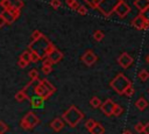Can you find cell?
<instances>
[{
    "label": "cell",
    "mask_w": 149,
    "mask_h": 134,
    "mask_svg": "<svg viewBox=\"0 0 149 134\" xmlns=\"http://www.w3.org/2000/svg\"><path fill=\"white\" fill-rule=\"evenodd\" d=\"M54 48L55 45L44 35L37 40H31V42L28 44V50L37 54L41 57V59H44L45 57H48V55Z\"/></svg>",
    "instance_id": "obj_1"
},
{
    "label": "cell",
    "mask_w": 149,
    "mask_h": 134,
    "mask_svg": "<svg viewBox=\"0 0 149 134\" xmlns=\"http://www.w3.org/2000/svg\"><path fill=\"white\" fill-rule=\"evenodd\" d=\"M84 113L76 107L74 105H71L63 114H62V119L65 121V124H68L70 127H76L83 119H84Z\"/></svg>",
    "instance_id": "obj_2"
},
{
    "label": "cell",
    "mask_w": 149,
    "mask_h": 134,
    "mask_svg": "<svg viewBox=\"0 0 149 134\" xmlns=\"http://www.w3.org/2000/svg\"><path fill=\"white\" fill-rule=\"evenodd\" d=\"M130 85H133L132 82H130V79L127 78L126 75H123V73H121V72L118 73V75L109 82V86L113 89V91H115V92H116L118 94H120V96H123L126 89H127L128 86H130Z\"/></svg>",
    "instance_id": "obj_3"
},
{
    "label": "cell",
    "mask_w": 149,
    "mask_h": 134,
    "mask_svg": "<svg viewBox=\"0 0 149 134\" xmlns=\"http://www.w3.org/2000/svg\"><path fill=\"white\" fill-rule=\"evenodd\" d=\"M40 124V118L37 117V114L33 111H29L27 112L23 118L21 119L20 121V126L24 129V131H30L33 129L34 127H36L37 125Z\"/></svg>",
    "instance_id": "obj_4"
},
{
    "label": "cell",
    "mask_w": 149,
    "mask_h": 134,
    "mask_svg": "<svg viewBox=\"0 0 149 134\" xmlns=\"http://www.w3.org/2000/svg\"><path fill=\"white\" fill-rule=\"evenodd\" d=\"M120 0H100L99 3H98V7L97 9L105 16V17H109L114 10H115V7L116 5L119 3Z\"/></svg>",
    "instance_id": "obj_5"
},
{
    "label": "cell",
    "mask_w": 149,
    "mask_h": 134,
    "mask_svg": "<svg viewBox=\"0 0 149 134\" xmlns=\"http://www.w3.org/2000/svg\"><path fill=\"white\" fill-rule=\"evenodd\" d=\"M130 24H132V27H134L137 30H147V29H149V22L141 14L136 15L135 17H133L132 21H130Z\"/></svg>",
    "instance_id": "obj_6"
},
{
    "label": "cell",
    "mask_w": 149,
    "mask_h": 134,
    "mask_svg": "<svg viewBox=\"0 0 149 134\" xmlns=\"http://www.w3.org/2000/svg\"><path fill=\"white\" fill-rule=\"evenodd\" d=\"M114 13H115L119 17L123 19V17H126V16L130 13V6H129L125 0H120L119 3H118L116 7H115Z\"/></svg>",
    "instance_id": "obj_7"
},
{
    "label": "cell",
    "mask_w": 149,
    "mask_h": 134,
    "mask_svg": "<svg viewBox=\"0 0 149 134\" xmlns=\"http://www.w3.org/2000/svg\"><path fill=\"white\" fill-rule=\"evenodd\" d=\"M1 13H2V15L5 16V19L7 21V24H10L20 16L21 10L20 9H15V8H9V9H3Z\"/></svg>",
    "instance_id": "obj_8"
},
{
    "label": "cell",
    "mask_w": 149,
    "mask_h": 134,
    "mask_svg": "<svg viewBox=\"0 0 149 134\" xmlns=\"http://www.w3.org/2000/svg\"><path fill=\"white\" fill-rule=\"evenodd\" d=\"M116 62H118V64L122 68V69H128L132 64H133V62H134V58L128 54V52H122L118 58H116Z\"/></svg>",
    "instance_id": "obj_9"
},
{
    "label": "cell",
    "mask_w": 149,
    "mask_h": 134,
    "mask_svg": "<svg viewBox=\"0 0 149 134\" xmlns=\"http://www.w3.org/2000/svg\"><path fill=\"white\" fill-rule=\"evenodd\" d=\"M34 92H35V94L36 96H38V97H42L44 100H47L52 93L44 86V84L41 82V80H38L37 82V84L35 85V87H34Z\"/></svg>",
    "instance_id": "obj_10"
},
{
    "label": "cell",
    "mask_w": 149,
    "mask_h": 134,
    "mask_svg": "<svg viewBox=\"0 0 149 134\" xmlns=\"http://www.w3.org/2000/svg\"><path fill=\"white\" fill-rule=\"evenodd\" d=\"M81 61H83V63H84L85 65H87V66H92V65L98 61V56H97L91 49H88V50H86V51L83 54V56H81Z\"/></svg>",
    "instance_id": "obj_11"
},
{
    "label": "cell",
    "mask_w": 149,
    "mask_h": 134,
    "mask_svg": "<svg viewBox=\"0 0 149 134\" xmlns=\"http://www.w3.org/2000/svg\"><path fill=\"white\" fill-rule=\"evenodd\" d=\"M114 106H115V103L111 99V98H107L100 106V110L101 112L106 115V117H112L113 115V111H114Z\"/></svg>",
    "instance_id": "obj_12"
},
{
    "label": "cell",
    "mask_w": 149,
    "mask_h": 134,
    "mask_svg": "<svg viewBox=\"0 0 149 134\" xmlns=\"http://www.w3.org/2000/svg\"><path fill=\"white\" fill-rule=\"evenodd\" d=\"M48 57L52 61L54 64H56V63H58V62L62 61V58H63V52H62L59 49H57V48L55 47V48L50 51V54L48 55Z\"/></svg>",
    "instance_id": "obj_13"
},
{
    "label": "cell",
    "mask_w": 149,
    "mask_h": 134,
    "mask_svg": "<svg viewBox=\"0 0 149 134\" xmlns=\"http://www.w3.org/2000/svg\"><path fill=\"white\" fill-rule=\"evenodd\" d=\"M64 125H65V121H64L62 118H55V119L51 120V122H50V127H51L52 131H55V132L62 131L63 127H64Z\"/></svg>",
    "instance_id": "obj_14"
},
{
    "label": "cell",
    "mask_w": 149,
    "mask_h": 134,
    "mask_svg": "<svg viewBox=\"0 0 149 134\" xmlns=\"http://www.w3.org/2000/svg\"><path fill=\"white\" fill-rule=\"evenodd\" d=\"M30 101V105L33 108H42L43 107V104H44V99L42 97H38V96H34L29 99Z\"/></svg>",
    "instance_id": "obj_15"
},
{
    "label": "cell",
    "mask_w": 149,
    "mask_h": 134,
    "mask_svg": "<svg viewBox=\"0 0 149 134\" xmlns=\"http://www.w3.org/2000/svg\"><path fill=\"white\" fill-rule=\"evenodd\" d=\"M135 106H136V108H137L139 111H144V110L149 106V103H148V100H147L144 97H140V98L135 101Z\"/></svg>",
    "instance_id": "obj_16"
},
{
    "label": "cell",
    "mask_w": 149,
    "mask_h": 134,
    "mask_svg": "<svg viewBox=\"0 0 149 134\" xmlns=\"http://www.w3.org/2000/svg\"><path fill=\"white\" fill-rule=\"evenodd\" d=\"M134 6L140 10H144L146 8L149 7V0H134Z\"/></svg>",
    "instance_id": "obj_17"
},
{
    "label": "cell",
    "mask_w": 149,
    "mask_h": 134,
    "mask_svg": "<svg viewBox=\"0 0 149 134\" xmlns=\"http://www.w3.org/2000/svg\"><path fill=\"white\" fill-rule=\"evenodd\" d=\"M27 99H30V98L28 97V93H27L24 90H20V91H17V92L15 93V100H16V101L21 103V101H24V100H27Z\"/></svg>",
    "instance_id": "obj_18"
},
{
    "label": "cell",
    "mask_w": 149,
    "mask_h": 134,
    "mask_svg": "<svg viewBox=\"0 0 149 134\" xmlns=\"http://www.w3.org/2000/svg\"><path fill=\"white\" fill-rule=\"evenodd\" d=\"M91 134H105V127L100 122H95L94 127L90 131Z\"/></svg>",
    "instance_id": "obj_19"
},
{
    "label": "cell",
    "mask_w": 149,
    "mask_h": 134,
    "mask_svg": "<svg viewBox=\"0 0 149 134\" xmlns=\"http://www.w3.org/2000/svg\"><path fill=\"white\" fill-rule=\"evenodd\" d=\"M9 1V8H15V9H22L24 6V2L22 0H8Z\"/></svg>",
    "instance_id": "obj_20"
},
{
    "label": "cell",
    "mask_w": 149,
    "mask_h": 134,
    "mask_svg": "<svg viewBox=\"0 0 149 134\" xmlns=\"http://www.w3.org/2000/svg\"><path fill=\"white\" fill-rule=\"evenodd\" d=\"M137 77L141 82H147L149 79V71L147 69H141L137 73Z\"/></svg>",
    "instance_id": "obj_21"
},
{
    "label": "cell",
    "mask_w": 149,
    "mask_h": 134,
    "mask_svg": "<svg viewBox=\"0 0 149 134\" xmlns=\"http://www.w3.org/2000/svg\"><path fill=\"white\" fill-rule=\"evenodd\" d=\"M101 104H102V103H101L100 98L97 97V96H94V97H92V98L90 99V105H91L93 108H100Z\"/></svg>",
    "instance_id": "obj_22"
},
{
    "label": "cell",
    "mask_w": 149,
    "mask_h": 134,
    "mask_svg": "<svg viewBox=\"0 0 149 134\" xmlns=\"http://www.w3.org/2000/svg\"><path fill=\"white\" fill-rule=\"evenodd\" d=\"M104 37H105V34H104V31H102V30H100V29H97V30L93 33V40H94V41H97V42L102 41V40H104Z\"/></svg>",
    "instance_id": "obj_23"
},
{
    "label": "cell",
    "mask_w": 149,
    "mask_h": 134,
    "mask_svg": "<svg viewBox=\"0 0 149 134\" xmlns=\"http://www.w3.org/2000/svg\"><path fill=\"white\" fill-rule=\"evenodd\" d=\"M40 80L44 84V86H45V87H47L51 93H55V92H56V87H55V86H54V85H52V84H51L47 78H42V79H40Z\"/></svg>",
    "instance_id": "obj_24"
},
{
    "label": "cell",
    "mask_w": 149,
    "mask_h": 134,
    "mask_svg": "<svg viewBox=\"0 0 149 134\" xmlns=\"http://www.w3.org/2000/svg\"><path fill=\"white\" fill-rule=\"evenodd\" d=\"M28 76L30 77V80H34V82H38V80H40V78H38L40 73H38V71H37L36 69H31V70L28 72Z\"/></svg>",
    "instance_id": "obj_25"
},
{
    "label": "cell",
    "mask_w": 149,
    "mask_h": 134,
    "mask_svg": "<svg viewBox=\"0 0 149 134\" xmlns=\"http://www.w3.org/2000/svg\"><path fill=\"white\" fill-rule=\"evenodd\" d=\"M65 3H66L71 9H73V10H77L78 7L80 6V3H79L77 0H65Z\"/></svg>",
    "instance_id": "obj_26"
},
{
    "label": "cell",
    "mask_w": 149,
    "mask_h": 134,
    "mask_svg": "<svg viewBox=\"0 0 149 134\" xmlns=\"http://www.w3.org/2000/svg\"><path fill=\"white\" fill-rule=\"evenodd\" d=\"M30 57H31V52H30V50H24V51H23V52L20 55V58L24 59V61H26V62H28L29 64L31 63Z\"/></svg>",
    "instance_id": "obj_27"
},
{
    "label": "cell",
    "mask_w": 149,
    "mask_h": 134,
    "mask_svg": "<svg viewBox=\"0 0 149 134\" xmlns=\"http://www.w3.org/2000/svg\"><path fill=\"white\" fill-rule=\"evenodd\" d=\"M122 113H123V108H122V106L115 103V106H114V111H113V115H114V117H120Z\"/></svg>",
    "instance_id": "obj_28"
},
{
    "label": "cell",
    "mask_w": 149,
    "mask_h": 134,
    "mask_svg": "<svg viewBox=\"0 0 149 134\" xmlns=\"http://www.w3.org/2000/svg\"><path fill=\"white\" fill-rule=\"evenodd\" d=\"M95 122H97V121H95L94 119H92V118H91V119H87V120L85 121V127H86V129L90 132V131H91V129L94 127Z\"/></svg>",
    "instance_id": "obj_29"
},
{
    "label": "cell",
    "mask_w": 149,
    "mask_h": 134,
    "mask_svg": "<svg viewBox=\"0 0 149 134\" xmlns=\"http://www.w3.org/2000/svg\"><path fill=\"white\" fill-rule=\"evenodd\" d=\"M134 129H135V132L136 133H143V131H144V124L143 122H141V121H139V122H136L135 125H134Z\"/></svg>",
    "instance_id": "obj_30"
},
{
    "label": "cell",
    "mask_w": 149,
    "mask_h": 134,
    "mask_svg": "<svg viewBox=\"0 0 149 134\" xmlns=\"http://www.w3.org/2000/svg\"><path fill=\"white\" fill-rule=\"evenodd\" d=\"M134 93H135V89H134L133 85H130V86H128V87L126 89L123 96H126V97H132V96H134Z\"/></svg>",
    "instance_id": "obj_31"
},
{
    "label": "cell",
    "mask_w": 149,
    "mask_h": 134,
    "mask_svg": "<svg viewBox=\"0 0 149 134\" xmlns=\"http://www.w3.org/2000/svg\"><path fill=\"white\" fill-rule=\"evenodd\" d=\"M99 1H100V0H84V2H86L91 8H95V9H97V7H98Z\"/></svg>",
    "instance_id": "obj_32"
},
{
    "label": "cell",
    "mask_w": 149,
    "mask_h": 134,
    "mask_svg": "<svg viewBox=\"0 0 149 134\" xmlns=\"http://www.w3.org/2000/svg\"><path fill=\"white\" fill-rule=\"evenodd\" d=\"M76 12H77L79 15H86V14H87V8H86L84 5H80Z\"/></svg>",
    "instance_id": "obj_33"
},
{
    "label": "cell",
    "mask_w": 149,
    "mask_h": 134,
    "mask_svg": "<svg viewBox=\"0 0 149 134\" xmlns=\"http://www.w3.org/2000/svg\"><path fill=\"white\" fill-rule=\"evenodd\" d=\"M50 6L54 8V9H57L62 6V1L61 0H51L50 1Z\"/></svg>",
    "instance_id": "obj_34"
},
{
    "label": "cell",
    "mask_w": 149,
    "mask_h": 134,
    "mask_svg": "<svg viewBox=\"0 0 149 134\" xmlns=\"http://www.w3.org/2000/svg\"><path fill=\"white\" fill-rule=\"evenodd\" d=\"M42 36H43V34L41 33V30L36 29V30H34L33 34H31V40H37V38L42 37Z\"/></svg>",
    "instance_id": "obj_35"
},
{
    "label": "cell",
    "mask_w": 149,
    "mask_h": 134,
    "mask_svg": "<svg viewBox=\"0 0 149 134\" xmlns=\"http://www.w3.org/2000/svg\"><path fill=\"white\" fill-rule=\"evenodd\" d=\"M17 65H19V68H21V69H24V68H27V66L29 65V63H28V62H26L24 59H22V58H20V57H19V61H17Z\"/></svg>",
    "instance_id": "obj_36"
},
{
    "label": "cell",
    "mask_w": 149,
    "mask_h": 134,
    "mask_svg": "<svg viewBox=\"0 0 149 134\" xmlns=\"http://www.w3.org/2000/svg\"><path fill=\"white\" fill-rule=\"evenodd\" d=\"M7 131H8V126L3 121H0V134H5Z\"/></svg>",
    "instance_id": "obj_37"
},
{
    "label": "cell",
    "mask_w": 149,
    "mask_h": 134,
    "mask_svg": "<svg viewBox=\"0 0 149 134\" xmlns=\"http://www.w3.org/2000/svg\"><path fill=\"white\" fill-rule=\"evenodd\" d=\"M30 52H31V57H30V61H31V63H37V62L41 59V57H40L37 54L33 52V51H30Z\"/></svg>",
    "instance_id": "obj_38"
},
{
    "label": "cell",
    "mask_w": 149,
    "mask_h": 134,
    "mask_svg": "<svg viewBox=\"0 0 149 134\" xmlns=\"http://www.w3.org/2000/svg\"><path fill=\"white\" fill-rule=\"evenodd\" d=\"M139 14H141V15H142V16H143V17H144V19H146L148 22H149V7H148V8H146L144 10L140 12Z\"/></svg>",
    "instance_id": "obj_39"
},
{
    "label": "cell",
    "mask_w": 149,
    "mask_h": 134,
    "mask_svg": "<svg viewBox=\"0 0 149 134\" xmlns=\"http://www.w3.org/2000/svg\"><path fill=\"white\" fill-rule=\"evenodd\" d=\"M0 6L2 9H9V1L8 0H0Z\"/></svg>",
    "instance_id": "obj_40"
},
{
    "label": "cell",
    "mask_w": 149,
    "mask_h": 134,
    "mask_svg": "<svg viewBox=\"0 0 149 134\" xmlns=\"http://www.w3.org/2000/svg\"><path fill=\"white\" fill-rule=\"evenodd\" d=\"M51 71H52V66H44V65H42V72L44 75H49Z\"/></svg>",
    "instance_id": "obj_41"
},
{
    "label": "cell",
    "mask_w": 149,
    "mask_h": 134,
    "mask_svg": "<svg viewBox=\"0 0 149 134\" xmlns=\"http://www.w3.org/2000/svg\"><path fill=\"white\" fill-rule=\"evenodd\" d=\"M5 24H7V21L5 19V16L2 15V13H0V28H2Z\"/></svg>",
    "instance_id": "obj_42"
},
{
    "label": "cell",
    "mask_w": 149,
    "mask_h": 134,
    "mask_svg": "<svg viewBox=\"0 0 149 134\" xmlns=\"http://www.w3.org/2000/svg\"><path fill=\"white\" fill-rule=\"evenodd\" d=\"M144 134H149V122H146L144 124V131H143Z\"/></svg>",
    "instance_id": "obj_43"
},
{
    "label": "cell",
    "mask_w": 149,
    "mask_h": 134,
    "mask_svg": "<svg viewBox=\"0 0 149 134\" xmlns=\"http://www.w3.org/2000/svg\"><path fill=\"white\" fill-rule=\"evenodd\" d=\"M121 134H133V133H132V131H129V129H125Z\"/></svg>",
    "instance_id": "obj_44"
},
{
    "label": "cell",
    "mask_w": 149,
    "mask_h": 134,
    "mask_svg": "<svg viewBox=\"0 0 149 134\" xmlns=\"http://www.w3.org/2000/svg\"><path fill=\"white\" fill-rule=\"evenodd\" d=\"M146 61H147V63H148V64H149V55H148V56H147V58H146Z\"/></svg>",
    "instance_id": "obj_45"
},
{
    "label": "cell",
    "mask_w": 149,
    "mask_h": 134,
    "mask_svg": "<svg viewBox=\"0 0 149 134\" xmlns=\"http://www.w3.org/2000/svg\"><path fill=\"white\" fill-rule=\"evenodd\" d=\"M148 94H149V89H148Z\"/></svg>",
    "instance_id": "obj_46"
}]
</instances>
